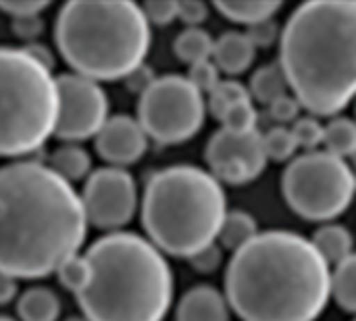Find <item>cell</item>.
<instances>
[{
  "label": "cell",
  "mask_w": 356,
  "mask_h": 321,
  "mask_svg": "<svg viewBox=\"0 0 356 321\" xmlns=\"http://www.w3.org/2000/svg\"><path fill=\"white\" fill-rule=\"evenodd\" d=\"M88 234L79 194L48 165L0 167V274L13 280L52 276Z\"/></svg>",
  "instance_id": "obj_1"
},
{
  "label": "cell",
  "mask_w": 356,
  "mask_h": 321,
  "mask_svg": "<svg viewBox=\"0 0 356 321\" xmlns=\"http://www.w3.org/2000/svg\"><path fill=\"white\" fill-rule=\"evenodd\" d=\"M223 297L242 321H315L330 301V265L296 232H259L234 251Z\"/></svg>",
  "instance_id": "obj_2"
},
{
  "label": "cell",
  "mask_w": 356,
  "mask_h": 321,
  "mask_svg": "<svg viewBox=\"0 0 356 321\" xmlns=\"http://www.w3.org/2000/svg\"><path fill=\"white\" fill-rule=\"evenodd\" d=\"M300 107L319 117L344 111L356 90V4L302 2L280 36V63Z\"/></svg>",
  "instance_id": "obj_3"
},
{
  "label": "cell",
  "mask_w": 356,
  "mask_h": 321,
  "mask_svg": "<svg viewBox=\"0 0 356 321\" xmlns=\"http://www.w3.org/2000/svg\"><path fill=\"white\" fill-rule=\"evenodd\" d=\"M88 282L75 295L90 321H163L173 303L165 255L134 232H111L83 255Z\"/></svg>",
  "instance_id": "obj_4"
},
{
  "label": "cell",
  "mask_w": 356,
  "mask_h": 321,
  "mask_svg": "<svg viewBox=\"0 0 356 321\" xmlns=\"http://www.w3.org/2000/svg\"><path fill=\"white\" fill-rule=\"evenodd\" d=\"M150 23L131 0H71L54 23L56 48L73 73L92 81L125 79L144 65Z\"/></svg>",
  "instance_id": "obj_5"
},
{
  "label": "cell",
  "mask_w": 356,
  "mask_h": 321,
  "mask_svg": "<svg viewBox=\"0 0 356 321\" xmlns=\"http://www.w3.org/2000/svg\"><path fill=\"white\" fill-rule=\"evenodd\" d=\"M227 215L223 186L196 165H173L156 171L142 196V224L161 253L190 259L217 242Z\"/></svg>",
  "instance_id": "obj_6"
},
{
  "label": "cell",
  "mask_w": 356,
  "mask_h": 321,
  "mask_svg": "<svg viewBox=\"0 0 356 321\" xmlns=\"http://www.w3.org/2000/svg\"><path fill=\"white\" fill-rule=\"evenodd\" d=\"M56 77L23 48L0 46V157L35 152L54 134Z\"/></svg>",
  "instance_id": "obj_7"
},
{
  "label": "cell",
  "mask_w": 356,
  "mask_h": 321,
  "mask_svg": "<svg viewBox=\"0 0 356 321\" xmlns=\"http://www.w3.org/2000/svg\"><path fill=\"white\" fill-rule=\"evenodd\" d=\"M282 192L288 207L307 221H332L353 203L355 173L344 159L311 150L290 161L282 175Z\"/></svg>",
  "instance_id": "obj_8"
},
{
  "label": "cell",
  "mask_w": 356,
  "mask_h": 321,
  "mask_svg": "<svg viewBox=\"0 0 356 321\" xmlns=\"http://www.w3.org/2000/svg\"><path fill=\"white\" fill-rule=\"evenodd\" d=\"M207 115L204 96L186 75L156 77L138 102V123L159 144H181L194 138Z\"/></svg>",
  "instance_id": "obj_9"
},
{
  "label": "cell",
  "mask_w": 356,
  "mask_h": 321,
  "mask_svg": "<svg viewBox=\"0 0 356 321\" xmlns=\"http://www.w3.org/2000/svg\"><path fill=\"white\" fill-rule=\"evenodd\" d=\"M58 111L54 136L67 144L88 140L100 132L108 119V96L100 84L77 73L56 77Z\"/></svg>",
  "instance_id": "obj_10"
},
{
  "label": "cell",
  "mask_w": 356,
  "mask_h": 321,
  "mask_svg": "<svg viewBox=\"0 0 356 321\" xmlns=\"http://www.w3.org/2000/svg\"><path fill=\"white\" fill-rule=\"evenodd\" d=\"M88 224L98 230L119 232L138 211V186L129 171L102 167L90 173L81 192Z\"/></svg>",
  "instance_id": "obj_11"
},
{
  "label": "cell",
  "mask_w": 356,
  "mask_h": 321,
  "mask_svg": "<svg viewBox=\"0 0 356 321\" xmlns=\"http://www.w3.org/2000/svg\"><path fill=\"white\" fill-rule=\"evenodd\" d=\"M204 159L209 165V173L221 184L242 186L250 184L267 167V155L263 148V134L259 130L252 132H227L219 130L211 136Z\"/></svg>",
  "instance_id": "obj_12"
},
{
  "label": "cell",
  "mask_w": 356,
  "mask_h": 321,
  "mask_svg": "<svg viewBox=\"0 0 356 321\" xmlns=\"http://www.w3.org/2000/svg\"><path fill=\"white\" fill-rule=\"evenodd\" d=\"M148 150V138L140 123L129 115H115L96 134V152L113 167L138 163Z\"/></svg>",
  "instance_id": "obj_13"
},
{
  "label": "cell",
  "mask_w": 356,
  "mask_h": 321,
  "mask_svg": "<svg viewBox=\"0 0 356 321\" xmlns=\"http://www.w3.org/2000/svg\"><path fill=\"white\" fill-rule=\"evenodd\" d=\"M177 321H229V305L221 290L215 286L190 288L175 311Z\"/></svg>",
  "instance_id": "obj_14"
},
{
  "label": "cell",
  "mask_w": 356,
  "mask_h": 321,
  "mask_svg": "<svg viewBox=\"0 0 356 321\" xmlns=\"http://www.w3.org/2000/svg\"><path fill=\"white\" fill-rule=\"evenodd\" d=\"M257 48L244 31H225L213 44V65L227 75H242L254 63Z\"/></svg>",
  "instance_id": "obj_15"
},
{
  "label": "cell",
  "mask_w": 356,
  "mask_h": 321,
  "mask_svg": "<svg viewBox=\"0 0 356 321\" xmlns=\"http://www.w3.org/2000/svg\"><path fill=\"white\" fill-rule=\"evenodd\" d=\"M17 315L21 321H56L60 315V299L44 286L27 288L17 299Z\"/></svg>",
  "instance_id": "obj_16"
},
{
  "label": "cell",
  "mask_w": 356,
  "mask_h": 321,
  "mask_svg": "<svg viewBox=\"0 0 356 321\" xmlns=\"http://www.w3.org/2000/svg\"><path fill=\"white\" fill-rule=\"evenodd\" d=\"M311 244L330 263H342L344 259L353 257V234L340 224H323L315 234Z\"/></svg>",
  "instance_id": "obj_17"
},
{
  "label": "cell",
  "mask_w": 356,
  "mask_h": 321,
  "mask_svg": "<svg viewBox=\"0 0 356 321\" xmlns=\"http://www.w3.org/2000/svg\"><path fill=\"white\" fill-rule=\"evenodd\" d=\"M282 4L284 2L280 0H219L215 2V8L232 23H242L250 27L259 21L273 19Z\"/></svg>",
  "instance_id": "obj_18"
},
{
  "label": "cell",
  "mask_w": 356,
  "mask_h": 321,
  "mask_svg": "<svg viewBox=\"0 0 356 321\" xmlns=\"http://www.w3.org/2000/svg\"><path fill=\"white\" fill-rule=\"evenodd\" d=\"M60 180L65 182H77L83 180L90 173L92 167V159L88 155L86 148L77 146V144H63L60 148H56L50 157V165H48Z\"/></svg>",
  "instance_id": "obj_19"
},
{
  "label": "cell",
  "mask_w": 356,
  "mask_h": 321,
  "mask_svg": "<svg viewBox=\"0 0 356 321\" xmlns=\"http://www.w3.org/2000/svg\"><path fill=\"white\" fill-rule=\"evenodd\" d=\"M250 94V100H259L261 104H271L275 98L288 94V81L284 77V71L277 63L263 65L257 69L250 77V86L246 88Z\"/></svg>",
  "instance_id": "obj_20"
},
{
  "label": "cell",
  "mask_w": 356,
  "mask_h": 321,
  "mask_svg": "<svg viewBox=\"0 0 356 321\" xmlns=\"http://www.w3.org/2000/svg\"><path fill=\"white\" fill-rule=\"evenodd\" d=\"M259 234V226L257 219L246 213V211H227L219 236H217V244L225 251H238L240 246H244L248 240H252Z\"/></svg>",
  "instance_id": "obj_21"
},
{
  "label": "cell",
  "mask_w": 356,
  "mask_h": 321,
  "mask_svg": "<svg viewBox=\"0 0 356 321\" xmlns=\"http://www.w3.org/2000/svg\"><path fill=\"white\" fill-rule=\"evenodd\" d=\"M213 44H215V40L211 38L209 31H204L202 27H188L175 38L173 50L179 61H184L186 65L192 67L196 63L211 61Z\"/></svg>",
  "instance_id": "obj_22"
},
{
  "label": "cell",
  "mask_w": 356,
  "mask_h": 321,
  "mask_svg": "<svg viewBox=\"0 0 356 321\" xmlns=\"http://www.w3.org/2000/svg\"><path fill=\"white\" fill-rule=\"evenodd\" d=\"M330 299L338 303L346 313L356 311V259H344L330 272Z\"/></svg>",
  "instance_id": "obj_23"
},
{
  "label": "cell",
  "mask_w": 356,
  "mask_h": 321,
  "mask_svg": "<svg viewBox=\"0 0 356 321\" xmlns=\"http://www.w3.org/2000/svg\"><path fill=\"white\" fill-rule=\"evenodd\" d=\"M323 146L325 152L338 157V159H348L356 150V125L348 117H334L325 127H323Z\"/></svg>",
  "instance_id": "obj_24"
},
{
  "label": "cell",
  "mask_w": 356,
  "mask_h": 321,
  "mask_svg": "<svg viewBox=\"0 0 356 321\" xmlns=\"http://www.w3.org/2000/svg\"><path fill=\"white\" fill-rule=\"evenodd\" d=\"M244 100H250V94L246 90L244 84L236 81V79H219V84L209 92V111L215 119H221L223 113L236 104V102H244Z\"/></svg>",
  "instance_id": "obj_25"
},
{
  "label": "cell",
  "mask_w": 356,
  "mask_h": 321,
  "mask_svg": "<svg viewBox=\"0 0 356 321\" xmlns=\"http://www.w3.org/2000/svg\"><path fill=\"white\" fill-rule=\"evenodd\" d=\"M263 148H265L267 159H273V161L282 163V161H292L296 157L298 144H296L290 127L277 125V127H271L263 136Z\"/></svg>",
  "instance_id": "obj_26"
},
{
  "label": "cell",
  "mask_w": 356,
  "mask_h": 321,
  "mask_svg": "<svg viewBox=\"0 0 356 321\" xmlns=\"http://www.w3.org/2000/svg\"><path fill=\"white\" fill-rule=\"evenodd\" d=\"M223 123V130L227 132H238V134H244V132H252L257 130V121H259V113L252 104V100H244V102H236L232 104L223 117L219 119Z\"/></svg>",
  "instance_id": "obj_27"
},
{
  "label": "cell",
  "mask_w": 356,
  "mask_h": 321,
  "mask_svg": "<svg viewBox=\"0 0 356 321\" xmlns=\"http://www.w3.org/2000/svg\"><path fill=\"white\" fill-rule=\"evenodd\" d=\"M54 274H56V278H58L63 288H67L73 295H77L86 286V282H88V263H86L83 257L75 255V257L67 259Z\"/></svg>",
  "instance_id": "obj_28"
},
{
  "label": "cell",
  "mask_w": 356,
  "mask_h": 321,
  "mask_svg": "<svg viewBox=\"0 0 356 321\" xmlns=\"http://www.w3.org/2000/svg\"><path fill=\"white\" fill-rule=\"evenodd\" d=\"M298 148L315 150L319 144H323V125L315 117H298L294 125L290 127Z\"/></svg>",
  "instance_id": "obj_29"
},
{
  "label": "cell",
  "mask_w": 356,
  "mask_h": 321,
  "mask_svg": "<svg viewBox=\"0 0 356 321\" xmlns=\"http://www.w3.org/2000/svg\"><path fill=\"white\" fill-rule=\"evenodd\" d=\"M188 79H190V84L204 96V94H209V92L219 84V69L213 65V61L196 63V65L190 67Z\"/></svg>",
  "instance_id": "obj_30"
},
{
  "label": "cell",
  "mask_w": 356,
  "mask_h": 321,
  "mask_svg": "<svg viewBox=\"0 0 356 321\" xmlns=\"http://www.w3.org/2000/svg\"><path fill=\"white\" fill-rule=\"evenodd\" d=\"M188 261H190L192 269L198 272V274H215L223 263V249L217 242H213L207 249L192 255Z\"/></svg>",
  "instance_id": "obj_31"
},
{
  "label": "cell",
  "mask_w": 356,
  "mask_h": 321,
  "mask_svg": "<svg viewBox=\"0 0 356 321\" xmlns=\"http://www.w3.org/2000/svg\"><path fill=\"white\" fill-rule=\"evenodd\" d=\"M246 38L250 40V44L254 48H269L277 42L280 38V27L273 19H265V21H259L254 25H250L246 31Z\"/></svg>",
  "instance_id": "obj_32"
},
{
  "label": "cell",
  "mask_w": 356,
  "mask_h": 321,
  "mask_svg": "<svg viewBox=\"0 0 356 321\" xmlns=\"http://www.w3.org/2000/svg\"><path fill=\"white\" fill-rule=\"evenodd\" d=\"M142 13L148 23H154L161 27L169 25V23H173V19H177V8H175V2H171V0H148V2H144Z\"/></svg>",
  "instance_id": "obj_33"
},
{
  "label": "cell",
  "mask_w": 356,
  "mask_h": 321,
  "mask_svg": "<svg viewBox=\"0 0 356 321\" xmlns=\"http://www.w3.org/2000/svg\"><path fill=\"white\" fill-rule=\"evenodd\" d=\"M175 8H177V17L188 27H200V23L207 21L209 17V6L207 2H200V0H177Z\"/></svg>",
  "instance_id": "obj_34"
},
{
  "label": "cell",
  "mask_w": 356,
  "mask_h": 321,
  "mask_svg": "<svg viewBox=\"0 0 356 321\" xmlns=\"http://www.w3.org/2000/svg\"><path fill=\"white\" fill-rule=\"evenodd\" d=\"M269 107V115L280 121V123H290V121H296L298 119V113H300V104L298 100L292 96V94H284L280 98H275Z\"/></svg>",
  "instance_id": "obj_35"
},
{
  "label": "cell",
  "mask_w": 356,
  "mask_h": 321,
  "mask_svg": "<svg viewBox=\"0 0 356 321\" xmlns=\"http://www.w3.org/2000/svg\"><path fill=\"white\" fill-rule=\"evenodd\" d=\"M48 0H0V10L15 17H29V15H40L42 10L48 8Z\"/></svg>",
  "instance_id": "obj_36"
},
{
  "label": "cell",
  "mask_w": 356,
  "mask_h": 321,
  "mask_svg": "<svg viewBox=\"0 0 356 321\" xmlns=\"http://www.w3.org/2000/svg\"><path fill=\"white\" fill-rule=\"evenodd\" d=\"M10 29L17 38L21 40H33L44 31V21L40 15H29V17H15L10 23Z\"/></svg>",
  "instance_id": "obj_37"
},
{
  "label": "cell",
  "mask_w": 356,
  "mask_h": 321,
  "mask_svg": "<svg viewBox=\"0 0 356 321\" xmlns=\"http://www.w3.org/2000/svg\"><path fill=\"white\" fill-rule=\"evenodd\" d=\"M156 79V73L148 67V65H140L138 69H134L123 81H125V86H127V90L129 92H134V94H142L152 81Z\"/></svg>",
  "instance_id": "obj_38"
},
{
  "label": "cell",
  "mask_w": 356,
  "mask_h": 321,
  "mask_svg": "<svg viewBox=\"0 0 356 321\" xmlns=\"http://www.w3.org/2000/svg\"><path fill=\"white\" fill-rule=\"evenodd\" d=\"M23 50L33 58V61H38L42 67H46V69H54V54L44 46V44H38V42H29V44H25L23 46Z\"/></svg>",
  "instance_id": "obj_39"
},
{
  "label": "cell",
  "mask_w": 356,
  "mask_h": 321,
  "mask_svg": "<svg viewBox=\"0 0 356 321\" xmlns=\"http://www.w3.org/2000/svg\"><path fill=\"white\" fill-rule=\"evenodd\" d=\"M17 297V280L0 274V305L10 303Z\"/></svg>",
  "instance_id": "obj_40"
},
{
  "label": "cell",
  "mask_w": 356,
  "mask_h": 321,
  "mask_svg": "<svg viewBox=\"0 0 356 321\" xmlns=\"http://www.w3.org/2000/svg\"><path fill=\"white\" fill-rule=\"evenodd\" d=\"M65 321H90V320H86L83 315H75V318H69V320H65Z\"/></svg>",
  "instance_id": "obj_41"
},
{
  "label": "cell",
  "mask_w": 356,
  "mask_h": 321,
  "mask_svg": "<svg viewBox=\"0 0 356 321\" xmlns=\"http://www.w3.org/2000/svg\"><path fill=\"white\" fill-rule=\"evenodd\" d=\"M0 321H15L13 318H6V315H0Z\"/></svg>",
  "instance_id": "obj_42"
}]
</instances>
